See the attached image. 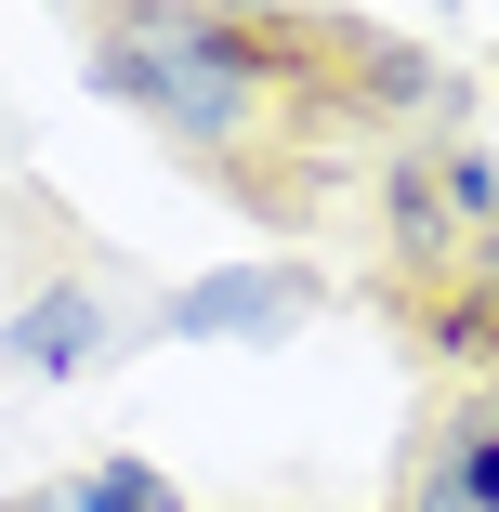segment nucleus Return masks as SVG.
<instances>
[{
	"label": "nucleus",
	"mask_w": 499,
	"mask_h": 512,
	"mask_svg": "<svg viewBox=\"0 0 499 512\" xmlns=\"http://www.w3.org/2000/svg\"><path fill=\"white\" fill-rule=\"evenodd\" d=\"M106 79L145 92V106L184 119V132H237V106H250V40H237L224 14H132L119 53H106Z\"/></svg>",
	"instance_id": "1"
},
{
	"label": "nucleus",
	"mask_w": 499,
	"mask_h": 512,
	"mask_svg": "<svg viewBox=\"0 0 499 512\" xmlns=\"http://www.w3.org/2000/svg\"><path fill=\"white\" fill-rule=\"evenodd\" d=\"M289 316H303V276L289 263H224V276L171 289V342H276Z\"/></svg>",
	"instance_id": "2"
},
{
	"label": "nucleus",
	"mask_w": 499,
	"mask_h": 512,
	"mask_svg": "<svg viewBox=\"0 0 499 512\" xmlns=\"http://www.w3.org/2000/svg\"><path fill=\"white\" fill-rule=\"evenodd\" d=\"M0 342H14V368H40V381H66L92 342H106V302H92V289H40L27 302V316L14 329H0Z\"/></svg>",
	"instance_id": "3"
},
{
	"label": "nucleus",
	"mask_w": 499,
	"mask_h": 512,
	"mask_svg": "<svg viewBox=\"0 0 499 512\" xmlns=\"http://www.w3.org/2000/svg\"><path fill=\"white\" fill-rule=\"evenodd\" d=\"M27 512H184V499H171L145 460H106V473H79L66 499H27Z\"/></svg>",
	"instance_id": "4"
},
{
	"label": "nucleus",
	"mask_w": 499,
	"mask_h": 512,
	"mask_svg": "<svg viewBox=\"0 0 499 512\" xmlns=\"http://www.w3.org/2000/svg\"><path fill=\"white\" fill-rule=\"evenodd\" d=\"M447 499H460V512H499V434H473V447L447 460Z\"/></svg>",
	"instance_id": "5"
},
{
	"label": "nucleus",
	"mask_w": 499,
	"mask_h": 512,
	"mask_svg": "<svg viewBox=\"0 0 499 512\" xmlns=\"http://www.w3.org/2000/svg\"><path fill=\"white\" fill-rule=\"evenodd\" d=\"M486 263H499V250H486Z\"/></svg>",
	"instance_id": "6"
},
{
	"label": "nucleus",
	"mask_w": 499,
	"mask_h": 512,
	"mask_svg": "<svg viewBox=\"0 0 499 512\" xmlns=\"http://www.w3.org/2000/svg\"><path fill=\"white\" fill-rule=\"evenodd\" d=\"M447 512H460V499H447Z\"/></svg>",
	"instance_id": "7"
}]
</instances>
